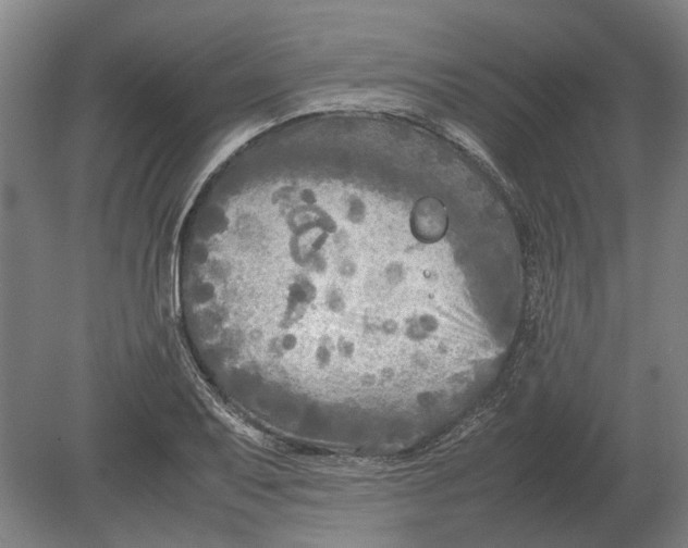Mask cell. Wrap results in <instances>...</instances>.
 Listing matches in <instances>:
<instances>
[{
  "instance_id": "obj_1",
  "label": "cell",
  "mask_w": 688,
  "mask_h": 548,
  "mask_svg": "<svg viewBox=\"0 0 688 548\" xmlns=\"http://www.w3.org/2000/svg\"><path fill=\"white\" fill-rule=\"evenodd\" d=\"M268 202L293 245L302 292L369 368L443 346L464 267L458 238L428 208L356 183Z\"/></svg>"
}]
</instances>
